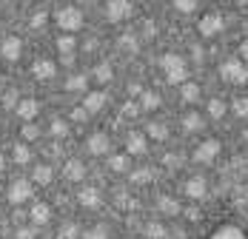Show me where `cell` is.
<instances>
[{"instance_id": "cell-9", "label": "cell", "mask_w": 248, "mask_h": 239, "mask_svg": "<svg viewBox=\"0 0 248 239\" xmlns=\"http://www.w3.org/2000/svg\"><path fill=\"white\" fill-rule=\"evenodd\" d=\"M86 148H89V154H94V157H103V154H108L111 143H108V137H106L103 131H94V134L86 140Z\"/></svg>"}, {"instance_id": "cell-12", "label": "cell", "mask_w": 248, "mask_h": 239, "mask_svg": "<svg viewBox=\"0 0 248 239\" xmlns=\"http://www.w3.org/2000/svg\"><path fill=\"white\" fill-rule=\"evenodd\" d=\"M15 111H17V117L23 120V122H31V120L40 114V103L37 100H20Z\"/></svg>"}, {"instance_id": "cell-2", "label": "cell", "mask_w": 248, "mask_h": 239, "mask_svg": "<svg viewBox=\"0 0 248 239\" xmlns=\"http://www.w3.org/2000/svg\"><path fill=\"white\" fill-rule=\"evenodd\" d=\"M54 23L60 31H66V34H72V31H80L83 29V12L77 9V6H63V9H57L54 12Z\"/></svg>"}, {"instance_id": "cell-11", "label": "cell", "mask_w": 248, "mask_h": 239, "mask_svg": "<svg viewBox=\"0 0 248 239\" xmlns=\"http://www.w3.org/2000/svg\"><path fill=\"white\" fill-rule=\"evenodd\" d=\"M106 103H108V94H106V91H89L86 100H83V108H86L89 114H100V111L106 108Z\"/></svg>"}, {"instance_id": "cell-29", "label": "cell", "mask_w": 248, "mask_h": 239, "mask_svg": "<svg viewBox=\"0 0 248 239\" xmlns=\"http://www.w3.org/2000/svg\"><path fill=\"white\" fill-rule=\"evenodd\" d=\"M183 100H186V103H197L200 100V86L197 83H188V80L183 83Z\"/></svg>"}, {"instance_id": "cell-48", "label": "cell", "mask_w": 248, "mask_h": 239, "mask_svg": "<svg viewBox=\"0 0 248 239\" xmlns=\"http://www.w3.org/2000/svg\"><path fill=\"white\" fill-rule=\"evenodd\" d=\"M166 165H180V157H174V154H169V157H166Z\"/></svg>"}, {"instance_id": "cell-30", "label": "cell", "mask_w": 248, "mask_h": 239, "mask_svg": "<svg viewBox=\"0 0 248 239\" xmlns=\"http://www.w3.org/2000/svg\"><path fill=\"white\" fill-rule=\"evenodd\" d=\"M146 237L149 239H166L169 231H166V225H160V222H149V225H146Z\"/></svg>"}, {"instance_id": "cell-36", "label": "cell", "mask_w": 248, "mask_h": 239, "mask_svg": "<svg viewBox=\"0 0 248 239\" xmlns=\"http://www.w3.org/2000/svg\"><path fill=\"white\" fill-rule=\"evenodd\" d=\"M208 114H211L214 120H220V117H223V114H225L223 100H211V103H208Z\"/></svg>"}, {"instance_id": "cell-13", "label": "cell", "mask_w": 248, "mask_h": 239, "mask_svg": "<svg viewBox=\"0 0 248 239\" xmlns=\"http://www.w3.org/2000/svg\"><path fill=\"white\" fill-rule=\"evenodd\" d=\"M208 191V182H205V177H191L188 182H186V194L191 196V199H202Z\"/></svg>"}, {"instance_id": "cell-34", "label": "cell", "mask_w": 248, "mask_h": 239, "mask_svg": "<svg viewBox=\"0 0 248 239\" xmlns=\"http://www.w3.org/2000/svg\"><path fill=\"white\" fill-rule=\"evenodd\" d=\"M66 91H86V74H75L66 80Z\"/></svg>"}, {"instance_id": "cell-17", "label": "cell", "mask_w": 248, "mask_h": 239, "mask_svg": "<svg viewBox=\"0 0 248 239\" xmlns=\"http://www.w3.org/2000/svg\"><path fill=\"white\" fill-rule=\"evenodd\" d=\"M77 202H80L83 208H97L100 205V191L97 188H83V191L77 194Z\"/></svg>"}, {"instance_id": "cell-33", "label": "cell", "mask_w": 248, "mask_h": 239, "mask_svg": "<svg viewBox=\"0 0 248 239\" xmlns=\"http://www.w3.org/2000/svg\"><path fill=\"white\" fill-rule=\"evenodd\" d=\"M77 234H80L77 222H63V225H60V231H57V237H60V239H77Z\"/></svg>"}, {"instance_id": "cell-7", "label": "cell", "mask_w": 248, "mask_h": 239, "mask_svg": "<svg viewBox=\"0 0 248 239\" xmlns=\"http://www.w3.org/2000/svg\"><path fill=\"white\" fill-rule=\"evenodd\" d=\"M220 151H223L220 140H205V143H200V148L194 151V163L208 165V163H214V160H217V154H220Z\"/></svg>"}, {"instance_id": "cell-43", "label": "cell", "mask_w": 248, "mask_h": 239, "mask_svg": "<svg viewBox=\"0 0 248 239\" xmlns=\"http://www.w3.org/2000/svg\"><path fill=\"white\" fill-rule=\"evenodd\" d=\"M15 239H34V228H17Z\"/></svg>"}, {"instance_id": "cell-27", "label": "cell", "mask_w": 248, "mask_h": 239, "mask_svg": "<svg viewBox=\"0 0 248 239\" xmlns=\"http://www.w3.org/2000/svg\"><path fill=\"white\" fill-rule=\"evenodd\" d=\"M171 3H174V9H177L180 15H194L197 6H200V0H171Z\"/></svg>"}, {"instance_id": "cell-15", "label": "cell", "mask_w": 248, "mask_h": 239, "mask_svg": "<svg viewBox=\"0 0 248 239\" xmlns=\"http://www.w3.org/2000/svg\"><path fill=\"white\" fill-rule=\"evenodd\" d=\"M29 216H31V222L34 225H46L51 219V208L46 205V202H34L31 205V211H29Z\"/></svg>"}, {"instance_id": "cell-24", "label": "cell", "mask_w": 248, "mask_h": 239, "mask_svg": "<svg viewBox=\"0 0 248 239\" xmlns=\"http://www.w3.org/2000/svg\"><path fill=\"white\" fill-rule=\"evenodd\" d=\"M140 108H143V111L160 108V97L154 94V91H143V94H140Z\"/></svg>"}, {"instance_id": "cell-44", "label": "cell", "mask_w": 248, "mask_h": 239, "mask_svg": "<svg viewBox=\"0 0 248 239\" xmlns=\"http://www.w3.org/2000/svg\"><path fill=\"white\" fill-rule=\"evenodd\" d=\"M89 117V111H86V108H83V105H77L75 111H72V120H77V122H83V120Z\"/></svg>"}, {"instance_id": "cell-6", "label": "cell", "mask_w": 248, "mask_h": 239, "mask_svg": "<svg viewBox=\"0 0 248 239\" xmlns=\"http://www.w3.org/2000/svg\"><path fill=\"white\" fill-rule=\"evenodd\" d=\"M6 199H9L12 205H20L26 199H31V182H29V179H15V182L9 185V191H6Z\"/></svg>"}, {"instance_id": "cell-40", "label": "cell", "mask_w": 248, "mask_h": 239, "mask_svg": "<svg viewBox=\"0 0 248 239\" xmlns=\"http://www.w3.org/2000/svg\"><path fill=\"white\" fill-rule=\"evenodd\" d=\"M234 114L248 120V100H234Z\"/></svg>"}, {"instance_id": "cell-10", "label": "cell", "mask_w": 248, "mask_h": 239, "mask_svg": "<svg viewBox=\"0 0 248 239\" xmlns=\"http://www.w3.org/2000/svg\"><path fill=\"white\" fill-rule=\"evenodd\" d=\"M31 74H34L37 80H51V77L57 74V63H54V60H46V57H40V60L31 63Z\"/></svg>"}, {"instance_id": "cell-3", "label": "cell", "mask_w": 248, "mask_h": 239, "mask_svg": "<svg viewBox=\"0 0 248 239\" xmlns=\"http://www.w3.org/2000/svg\"><path fill=\"white\" fill-rule=\"evenodd\" d=\"M220 77H223L225 83H231V86H240V83L248 80V69L243 60H225L223 66H220Z\"/></svg>"}, {"instance_id": "cell-28", "label": "cell", "mask_w": 248, "mask_h": 239, "mask_svg": "<svg viewBox=\"0 0 248 239\" xmlns=\"http://www.w3.org/2000/svg\"><path fill=\"white\" fill-rule=\"evenodd\" d=\"M134 185H146V182H151L154 179V174H151L149 168H137V171H131V177H128Z\"/></svg>"}, {"instance_id": "cell-1", "label": "cell", "mask_w": 248, "mask_h": 239, "mask_svg": "<svg viewBox=\"0 0 248 239\" xmlns=\"http://www.w3.org/2000/svg\"><path fill=\"white\" fill-rule=\"evenodd\" d=\"M160 69L166 74V80L171 86H183L188 80V63L180 57V54H163L160 57Z\"/></svg>"}, {"instance_id": "cell-20", "label": "cell", "mask_w": 248, "mask_h": 239, "mask_svg": "<svg viewBox=\"0 0 248 239\" xmlns=\"http://www.w3.org/2000/svg\"><path fill=\"white\" fill-rule=\"evenodd\" d=\"M157 208H160L163 214H169V216L180 214V202H177L174 196H160V199H157Z\"/></svg>"}, {"instance_id": "cell-23", "label": "cell", "mask_w": 248, "mask_h": 239, "mask_svg": "<svg viewBox=\"0 0 248 239\" xmlns=\"http://www.w3.org/2000/svg\"><path fill=\"white\" fill-rule=\"evenodd\" d=\"M117 46L123 48V51H131V54H134V51L140 48V43H137V37H134L131 31H125V34H120V37H117Z\"/></svg>"}, {"instance_id": "cell-41", "label": "cell", "mask_w": 248, "mask_h": 239, "mask_svg": "<svg viewBox=\"0 0 248 239\" xmlns=\"http://www.w3.org/2000/svg\"><path fill=\"white\" fill-rule=\"evenodd\" d=\"M140 111H143V108H140L137 103H125V105H123V114H125V117H134V114H140Z\"/></svg>"}, {"instance_id": "cell-14", "label": "cell", "mask_w": 248, "mask_h": 239, "mask_svg": "<svg viewBox=\"0 0 248 239\" xmlns=\"http://www.w3.org/2000/svg\"><path fill=\"white\" fill-rule=\"evenodd\" d=\"M63 177H66L69 182H80V179L86 177V165H83L80 160H69V163L63 165Z\"/></svg>"}, {"instance_id": "cell-26", "label": "cell", "mask_w": 248, "mask_h": 239, "mask_svg": "<svg viewBox=\"0 0 248 239\" xmlns=\"http://www.w3.org/2000/svg\"><path fill=\"white\" fill-rule=\"evenodd\" d=\"M108 168L117 171V174L128 171V157H125V154H111V157H108Z\"/></svg>"}, {"instance_id": "cell-39", "label": "cell", "mask_w": 248, "mask_h": 239, "mask_svg": "<svg viewBox=\"0 0 248 239\" xmlns=\"http://www.w3.org/2000/svg\"><path fill=\"white\" fill-rule=\"evenodd\" d=\"M83 239H108V234H106V228L103 225H94L92 231H86V237Z\"/></svg>"}, {"instance_id": "cell-51", "label": "cell", "mask_w": 248, "mask_h": 239, "mask_svg": "<svg viewBox=\"0 0 248 239\" xmlns=\"http://www.w3.org/2000/svg\"><path fill=\"white\" fill-rule=\"evenodd\" d=\"M234 3H248V0H234Z\"/></svg>"}, {"instance_id": "cell-25", "label": "cell", "mask_w": 248, "mask_h": 239, "mask_svg": "<svg viewBox=\"0 0 248 239\" xmlns=\"http://www.w3.org/2000/svg\"><path fill=\"white\" fill-rule=\"evenodd\" d=\"M111 77H114L111 63H97V69H94V80H97V83H111Z\"/></svg>"}, {"instance_id": "cell-22", "label": "cell", "mask_w": 248, "mask_h": 239, "mask_svg": "<svg viewBox=\"0 0 248 239\" xmlns=\"http://www.w3.org/2000/svg\"><path fill=\"white\" fill-rule=\"evenodd\" d=\"M146 131H149L151 140H157V143H160V140H169V128H166L163 122H149Z\"/></svg>"}, {"instance_id": "cell-32", "label": "cell", "mask_w": 248, "mask_h": 239, "mask_svg": "<svg viewBox=\"0 0 248 239\" xmlns=\"http://www.w3.org/2000/svg\"><path fill=\"white\" fill-rule=\"evenodd\" d=\"M31 177H34V182H37V185H49V182H51V168L49 165H37Z\"/></svg>"}, {"instance_id": "cell-35", "label": "cell", "mask_w": 248, "mask_h": 239, "mask_svg": "<svg viewBox=\"0 0 248 239\" xmlns=\"http://www.w3.org/2000/svg\"><path fill=\"white\" fill-rule=\"evenodd\" d=\"M20 131H23V140H37V137H40V128L34 125V120H31V122H23Z\"/></svg>"}, {"instance_id": "cell-16", "label": "cell", "mask_w": 248, "mask_h": 239, "mask_svg": "<svg viewBox=\"0 0 248 239\" xmlns=\"http://www.w3.org/2000/svg\"><path fill=\"white\" fill-rule=\"evenodd\" d=\"M146 148H149V145H146V137H143V134H137V131L128 134V140H125V151H128V154L137 157V154H146Z\"/></svg>"}, {"instance_id": "cell-50", "label": "cell", "mask_w": 248, "mask_h": 239, "mask_svg": "<svg viewBox=\"0 0 248 239\" xmlns=\"http://www.w3.org/2000/svg\"><path fill=\"white\" fill-rule=\"evenodd\" d=\"M3 168H6V157H3V154H0V171H3Z\"/></svg>"}, {"instance_id": "cell-37", "label": "cell", "mask_w": 248, "mask_h": 239, "mask_svg": "<svg viewBox=\"0 0 248 239\" xmlns=\"http://www.w3.org/2000/svg\"><path fill=\"white\" fill-rule=\"evenodd\" d=\"M46 20H49V15H46V12H34V15H31V20H29V26H31V29H43Z\"/></svg>"}, {"instance_id": "cell-46", "label": "cell", "mask_w": 248, "mask_h": 239, "mask_svg": "<svg viewBox=\"0 0 248 239\" xmlns=\"http://www.w3.org/2000/svg\"><path fill=\"white\" fill-rule=\"evenodd\" d=\"M60 63H63V66H72V63H75V54H60Z\"/></svg>"}, {"instance_id": "cell-31", "label": "cell", "mask_w": 248, "mask_h": 239, "mask_svg": "<svg viewBox=\"0 0 248 239\" xmlns=\"http://www.w3.org/2000/svg\"><path fill=\"white\" fill-rule=\"evenodd\" d=\"M15 163H17V165H26V163H31V151H29V145H23V143L15 145Z\"/></svg>"}, {"instance_id": "cell-5", "label": "cell", "mask_w": 248, "mask_h": 239, "mask_svg": "<svg viewBox=\"0 0 248 239\" xmlns=\"http://www.w3.org/2000/svg\"><path fill=\"white\" fill-rule=\"evenodd\" d=\"M223 15H217V12H211V15H205V17H200V23H197V29H200V37H217L220 31H223Z\"/></svg>"}, {"instance_id": "cell-18", "label": "cell", "mask_w": 248, "mask_h": 239, "mask_svg": "<svg viewBox=\"0 0 248 239\" xmlns=\"http://www.w3.org/2000/svg\"><path fill=\"white\" fill-rule=\"evenodd\" d=\"M211 239H248L240 228H234V225H223V228H217L214 234H211Z\"/></svg>"}, {"instance_id": "cell-4", "label": "cell", "mask_w": 248, "mask_h": 239, "mask_svg": "<svg viewBox=\"0 0 248 239\" xmlns=\"http://www.w3.org/2000/svg\"><path fill=\"white\" fill-rule=\"evenodd\" d=\"M103 15L108 23H123L125 17H131V0H108Z\"/></svg>"}, {"instance_id": "cell-21", "label": "cell", "mask_w": 248, "mask_h": 239, "mask_svg": "<svg viewBox=\"0 0 248 239\" xmlns=\"http://www.w3.org/2000/svg\"><path fill=\"white\" fill-rule=\"evenodd\" d=\"M183 128H186L188 134H194V131H202V117H200L197 111L186 114V117H183Z\"/></svg>"}, {"instance_id": "cell-8", "label": "cell", "mask_w": 248, "mask_h": 239, "mask_svg": "<svg viewBox=\"0 0 248 239\" xmlns=\"http://www.w3.org/2000/svg\"><path fill=\"white\" fill-rule=\"evenodd\" d=\"M20 51H23V43H20L15 34L3 37V43H0V54H3L9 63H17V60H20Z\"/></svg>"}, {"instance_id": "cell-19", "label": "cell", "mask_w": 248, "mask_h": 239, "mask_svg": "<svg viewBox=\"0 0 248 239\" xmlns=\"http://www.w3.org/2000/svg\"><path fill=\"white\" fill-rule=\"evenodd\" d=\"M75 37L72 34H60L57 40H54V48H57V54H75Z\"/></svg>"}, {"instance_id": "cell-42", "label": "cell", "mask_w": 248, "mask_h": 239, "mask_svg": "<svg viewBox=\"0 0 248 239\" xmlns=\"http://www.w3.org/2000/svg\"><path fill=\"white\" fill-rule=\"evenodd\" d=\"M3 105H6V108H17V94H15V91H6V97H3Z\"/></svg>"}, {"instance_id": "cell-38", "label": "cell", "mask_w": 248, "mask_h": 239, "mask_svg": "<svg viewBox=\"0 0 248 239\" xmlns=\"http://www.w3.org/2000/svg\"><path fill=\"white\" fill-rule=\"evenodd\" d=\"M51 134H54V137H66V134H69V125H66L63 120H54V122H51Z\"/></svg>"}, {"instance_id": "cell-47", "label": "cell", "mask_w": 248, "mask_h": 239, "mask_svg": "<svg viewBox=\"0 0 248 239\" xmlns=\"http://www.w3.org/2000/svg\"><path fill=\"white\" fill-rule=\"evenodd\" d=\"M240 57H243V63H248V40L240 46Z\"/></svg>"}, {"instance_id": "cell-49", "label": "cell", "mask_w": 248, "mask_h": 239, "mask_svg": "<svg viewBox=\"0 0 248 239\" xmlns=\"http://www.w3.org/2000/svg\"><path fill=\"white\" fill-rule=\"evenodd\" d=\"M191 57H194V60H202V48L194 46V48H191Z\"/></svg>"}, {"instance_id": "cell-45", "label": "cell", "mask_w": 248, "mask_h": 239, "mask_svg": "<svg viewBox=\"0 0 248 239\" xmlns=\"http://www.w3.org/2000/svg\"><path fill=\"white\" fill-rule=\"evenodd\" d=\"M125 91H128V97H134V94H143V89H140V83H131V86H128Z\"/></svg>"}]
</instances>
